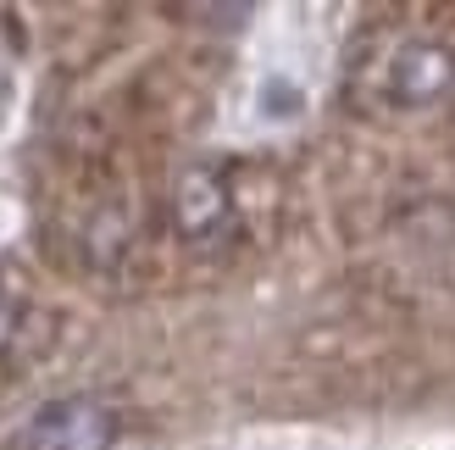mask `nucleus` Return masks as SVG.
<instances>
[{"label":"nucleus","instance_id":"obj_1","mask_svg":"<svg viewBox=\"0 0 455 450\" xmlns=\"http://www.w3.org/2000/svg\"><path fill=\"white\" fill-rule=\"evenodd\" d=\"M34 450H111V417L95 400H56L34 422Z\"/></svg>","mask_w":455,"mask_h":450},{"label":"nucleus","instance_id":"obj_2","mask_svg":"<svg viewBox=\"0 0 455 450\" xmlns=\"http://www.w3.org/2000/svg\"><path fill=\"white\" fill-rule=\"evenodd\" d=\"M444 84H450V61L439 51H427V44H417V51H405L395 61V89L405 100H427V95H439Z\"/></svg>","mask_w":455,"mask_h":450},{"label":"nucleus","instance_id":"obj_3","mask_svg":"<svg viewBox=\"0 0 455 450\" xmlns=\"http://www.w3.org/2000/svg\"><path fill=\"white\" fill-rule=\"evenodd\" d=\"M178 217H184V234H206L212 222L222 217V189H217V178L195 173L189 184H184V206H178Z\"/></svg>","mask_w":455,"mask_h":450}]
</instances>
